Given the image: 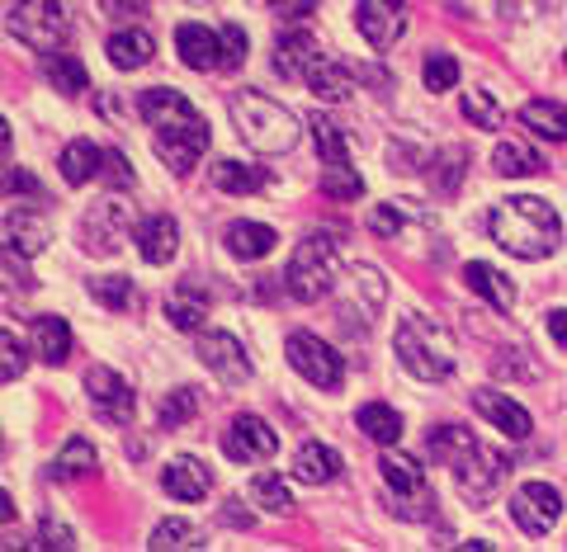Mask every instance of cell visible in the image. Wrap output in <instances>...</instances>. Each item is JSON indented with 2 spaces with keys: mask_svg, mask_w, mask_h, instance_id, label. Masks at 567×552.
<instances>
[{
  "mask_svg": "<svg viewBox=\"0 0 567 552\" xmlns=\"http://www.w3.org/2000/svg\"><path fill=\"white\" fill-rule=\"evenodd\" d=\"M137 114L147 118V128L156 133V156H162L175 175H189L199 166V156L208 152V123L181 91L156 85V91L137 100Z\"/></svg>",
  "mask_w": 567,
  "mask_h": 552,
  "instance_id": "1",
  "label": "cell"
},
{
  "mask_svg": "<svg viewBox=\"0 0 567 552\" xmlns=\"http://www.w3.org/2000/svg\"><path fill=\"white\" fill-rule=\"evenodd\" d=\"M487 231L516 260H544L558 251L563 218L544 199H535V194H516V199H502L487 212Z\"/></svg>",
  "mask_w": 567,
  "mask_h": 552,
  "instance_id": "2",
  "label": "cell"
},
{
  "mask_svg": "<svg viewBox=\"0 0 567 552\" xmlns=\"http://www.w3.org/2000/svg\"><path fill=\"white\" fill-rule=\"evenodd\" d=\"M227 114H233V128L251 152L279 156L298 147V118L284 110L279 100L260 95V91H237L227 100Z\"/></svg>",
  "mask_w": 567,
  "mask_h": 552,
  "instance_id": "3",
  "label": "cell"
},
{
  "mask_svg": "<svg viewBox=\"0 0 567 552\" xmlns=\"http://www.w3.org/2000/svg\"><path fill=\"white\" fill-rule=\"evenodd\" d=\"M393 350L402 368L421 383H445L454 373V341L445 326H435L431 316H406L393 335Z\"/></svg>",
  "mask_w": 567,
  "mask_h": 552,
  "instance_id": "4",
  "label": "cell"
},
{
  "mask_svg": "<svg viewBox=\"0 0 567 552\" xmlns=\"http://www.w3.org/2000/svg\"><path fill=\"white\" fill-rule=\"evenodd\" d=\"M336 274H341V251L327 231H312L293 246L289 264H284V289L298 302H322L336 289Z\"/></svg>",
  "mask_w": 567,
  "mask_h": 552,
  "instance_id": "5",
  "label": "cell"
},
{
  "mask_svg": "<svg viewBox=\"0 0 567 552\" xmlns=\"http://www.w3.org/2000/svg\"><path fill=\"white\" fill-rule=\"evenodd\" d=\"M10 33L33 52H62L71 39L66 0H20L10 10Z\"/></svg>",
  "mask_w": 567,
  "mask_h": 552,
  "instance_id": "6",
  "label": "cell"
},
{
  "mask_svg": "<svg viewBox=\"0 0 567 552\" xmlns=\"http://www.w3.org/2000/svg\"><path fill=\"white\" fill-rule=\"evenodd\" d=\"M445 468L454 472V487H458L464 501H487V496L502 487V477H506V458L496 449H487V444L468 439L464 449L445 462Z\"/></svg>",
  "mask_w": 567,
  "mask_h": 552,
  "instance_id": "7",
  "label": "cell"
},
{
  "mask_svg": "<svg viewBox=\"0 0 567 552\" xmlns=\"http://www.w3.org/2000/svg\"><path fill=\"white\" fill-rule=\"evenodd\" d=\"M284 354H289V364L303 373V378L312 387H322V392H336L346 383V360L336 354L322 335H312V331H293L289 341H284Z\"/></svg>",
  "mask_w": 567,
  "mask_h": 552,
  "instance_id": "8",
  "label": "cell"
},
{
  "mask_svg": "<svg viewBox=\"0 0 567 552\" xmlns=\"http://www.w3.org/2000/svg\"><path fill=\"white\" fill-rule=\"evenodd\" d=\"M128 237H133V212L128 204H114V199L95 204L76 227V241L85 256H118Z\"/></svg>",
  "mask_w": 567,
  "mask_h": 552,
  "instance_id": "9",
  "label": "cell"
},
{
  "mask_svg": "<svg viewBox=\"0 0 567 552\" xmlns=\"http://www.w3.org/2000/svg\"><path fill=\"white\" fill-rule=\"evenodd\" d=\"M85 392H91V406L104 425H128L137 412V397H133V383L114 373L110 364H95L85 373Z\"/></svg>",
  "mask_w": 567,
  "mask_h": 552,
  "instance_id": "10",
  "label": "cell"
},
{
  "mask_svg": "<svg viewBox=\"0 0 567 552\" xmlns=\"http://www.w3.org/2000/svg\"><path fill=\"white\" fill-rule=\"evenodd\" d=\"M558 514H563V496L548 482H525V487H516V496H511V520H516L529 539H539V533L554 529Z\"/></svg>",
  "mask_w": 567,
  "mask_h": 552,
  "instance_id": "11",
  "label": "cell"
},
{
  "mask_svg": "<svg viewBox=\"0 0 567 552\" xmlns=\"http://www.w3.org/2000/svg\"><path fill=\"white\" fill-rule=\"evenodd\" d=\"M199 364L223 387H241L246 378H251V354H246V345L237 341V335H227V331H208L204 335L199 341Z\"/></svg>",
  "mask_w": 567,
  "mask_h": 552,
  "instance_id": "12",
  "label": "cell"
},
{
  "mask_svg": "<svg viewBox=\"0 0 567 552\" xmlns=\"http://www.w3.org/2000/svg\"><path fill=\"white\" fill-rule=\"evenodd\" d=\"M354 24H360L369 48L388 52L406 33V0H360L354 6Z\"/></svg>",
  "mask_w": 567,
  "mask_h": 552,
  "instance_id": "13",
  "label": "cell"
},
{
  "mask_svg": "<svg viewBox=\"0 0 567 552\" xmlns=\"http://www.w3.org/2000/svg\"><path fill=\"white\" fill-rule=\"evenodd\" d=\"M223 454L233 462H265L279 454V435L260 416H237L223 430Z\"/></svg>",
  "mask_w": 567,
  "mask_h": 552,
  "instance_id": "14",
  "label": "cell"
},
{
  "mask_svg": "<svg viewBox=\"0 0 567 552\" xmlns=\"http://www.w3.org/2000/svg\"><path fill=\"white\" fill-rule=\"evenodd\" d=\"M473 412L492 420L502 435L511 439H529V430H535V420H529V412L520 402H511V392H496V387H477L473 392Z\"/></svg>",
  "mask_w": 567,
  "mask_h": 552,
  "instance_id": "15",
  "label": "cell"
},
{
  "mask_svg": "<svg viewBox=\"0 0 567 552\" xmlns=\"http://www.w3.org/2000/svg\"><path fill=\"white\" fill-rule=\"evenodd\" d=\"M317 62H322V48H317V39H312L308 29L279 33V43H275V71H279L284 81H308Z\"/></svg>",
  "mask_w": 567,
  "mask_h": 552,
  "instance_id": "16",
  "label": "cell"
},
{
  "mask_svg": "<svg viewBox=\"0 0 567 552\" xmlns=\"http://www.w3.org/2000/svg\"><path fill=\"white\" fill-rule=\"evenodd\" d=\"M175 52L189 71H223V33H213L208 24H181L175 29Z\"/></svg>",
  "mask_w": 567,
  "mask_h": 552,
  "instance_id": "17",
  "label": "cell"
},
{
  "mask_svg": "<svg viewBox=\"0 0 567 552\" xmlns=\"http://www.w3.org/2000/svg\"><path fill=\"white\" fill-rule=\"evenodd\" d=\"M162 487L175 496V501H204V496L213 491V472H208V462L181 454V458H171V462H166Z\"/></svg>",
  "mask_w": 567,
  "mask_h": 552,
  "instance_id": "18",
  "label": "cell"
},
{
  "mask_svg": "<svg viewBox=\"0 0 567 552\" xmlns=\"http://www.w3.org/2000/svg\"><path fill=\"white\" fill-rule=\"evenodd\" d=\"M341 468H346V458L331 449V444H322V439H308L303 449L293 454V477L303 487H327V482H336L341 477Z\"/></svg>",
  "mask_w": 567,
  "mask_h": 552,
  "instance_id": "19",
  "label": "cell"
},
{
  "mask_svg": "<svg viewBox=\"0 0 567 552\" xmlns=\"http://www.w3.org/2000/svg\"><path fill=\"white\" fill-rule=\"evenodd\" d=\"M48 246V218L33 208H10L6 212V251H14L20 260L39 256Z\"/></svg>",
  "mask_w": 567,
  "mask_h": 552,
  "instance_id": "20",
  "label": "cell"
},
{
  "mask_svg": "<svg viewBox=\"0 0 567 552\" xmlns=\"http://www.w3.org/2000/svg\"><path fill=\"white\" fill-rule=\"evenodd\" d=\"M379 472H383V487L393 491L398 501H416L421 506L425 491H431V487H425V468H421L416 458H406V454H383L379 458Z\"/></svg>",
  "mask_w": 567,
  "mask_h": 552,
  "instance_id": "21",
  "label": "cell"
},
{
  "mask_svg": "<svg viewBox=\"0 0 567 552\" xmlns=\"http://www.w3.org/2000/svg\"><path fill=\"white\" fill-rule=\"evenodd\" d=\"M464 283H468V293H477L487 302L492 312H511L516 308V283H511L496 264H487V260H473L468 270H464Z\"/></svg>",
  "mask_w": 567,
  "mask_h": 552,
  "instance_id": "22",
  "label": "cell"
},
{
  "mask_svg": "<svg viewBox=\"0 0 567 552\" xmlns=\"http://www.w3.org/2000/svg\"><path fill=\"white\" fill-rule=\"evenodd\" d=\"M133 241H137V251L147 264H171L175 251H181V227H175V218H147V222H137L133 231Z\"/></svg>",
  "mask_w": 567,
  "mask_h": 552,
  "instance_id": "23",
  "label": "cell"
},
{
  "mask_svg": "<svg viewBox=\"0 0 567 552\" xmlns=\"http://www.w3.org/2000/svg\"><path fill=\"white\" fill-rule=\"evenodd\" d=\"M223 241H227V251H233L237 260H265L279 246V231L265 227V222H233L223 231Z\"/></svg>",
  "mask_w": 567,
  "mask_h": 552,
  "instance_id": "24",
  "label": "cell"
},
{
  "mask_svg": "<svg viewBox=\"0 0 567 552\" xmlns=\"http://www.w3.org/2000/svg\"><path fill=\"white\" fill-rule=\"evenodd\" d=\"M104 52H110V62L118 66V71H142L152 62V52H156V43H152V33L147 29H118L110 43H104Z\"/></svg>",
  "mask_w": 567,
  "mask_h": 552,
  "instance_id": "25",
  "label": "cell"
},
{
  "mask_svg": "<svg viewBox=\"0 0 567 552\" xmlns=\"http://www.w3.org/2000/svg\"><path fill=\"white\" fill-rule=\"evenodd\" d=\"M33 354H39L43 364H66V354H71V326H66V316H39L33 322Z\"/></svg>",
  "mask_w": 567,
  "mask_h": 552,
  "instance_id": "26",
  "label": "cell"
},
{
  "mask_svg": "<svg viewBox=\"0 0 567 552\" xmlns=\"http://www.w3.org/2000/svg\"><path fill=\"white\" fill-rule=\"evenodd\" d=\"M308 91L322 100V104H341V100H350V91H360V85H354V71L350 66L322 58V62L312 66V76H308Z\"/></svg>",
  "mask_w": 567,
  "mask_h": 552,
  "instance_id": "27",
  "label": "cell"
},
{
  "mask_svg": "<svg viewBox=\"0 0 567 552\" xmlns=\"http://www.w3.org/2000/svg\"><path fill=\"white\" fill-rule=\"evenodd\" d=\"M43 81L58 85L62 95H85L91 91V76H85L81 58H71V52H43Z\"/></svg>",
  "mask_w": 567,
  "mask_h": 552,
  "instance_id": "28",
  "label": "cell"
},
{
  "mask_svg": "<svg viewBox=\"0 0 567 552\" xmlns=\"http://www.w3.org/2000/svg\"><path fill=\"white\" fill-rule=\"evenodd\" d=\"M520 123L535 137H548V142H567V110L558 100H529L520 110Z\"/></svg>",
  "mask_w": 567,
  "mask_h": 552,
  "instance_id": "29",
  "label": "cell"
},
{
  "mask_svg": "<svg viewBox=\"0 0 567 552\" xmlns=\"http://www.w3.org/2000/svg\"><path fill=\"white\" fill-rule=\"evenodd\" d=\"M492 170L496 175H511V180H525V175H539L544 170V156L535 147H525V142H496Z\"/></svg>",
  "mask_w": 567,
  "mask_h": 552,
  "instance_id": "30",
  "label": "cell"
},
{
  "mask_svg": "<svg viewBox=\"0 0 567 552\" xmlns=\"http://www.w3.org/2000/svg\"><path fill=\"white\" fill-rule=\"evenodd\" d=\"M354 425H360V430L374 439V444H398L402 439V416L393 412V406L388 402H369V406H360V416H354Z\"/></svg>",
  "mask_w": 567,
  "mask_h": 552,
  "instance_id": "31",
  "label": "cell"
},
{
  "mask_svg": "<svg viewBox=\"0 0 567 552\" xmlns=\"http://www.w3.org/2000/svg\"><path fill=\"white\" fill-rule=\"evenodd\" d=\"M100 166H104V152L95 147V142H85V137H76V142H71V147L62 152V180H66V185L95 180Z\"/></svg>",
  "mask_w": 567,
  "mask_h": 552,
  "instance_id": "32",
  "label": "cell"
},
{
  "mask_svg": "<svg viewBox=\"0 0 567 552\" xmlns=\"http://www.w3.org/2000/svg\"><path fill=\"white\" fill-rule=\"evenodd\" d=\"M95 444L91 439H66V449L52 458V477H58V482H76V477H85V472H95Z\"/></svg>",
  "mask_w": 567,
  "mask_h": 552,
  "instance_id": "33",
  "label": "cell"
},
{
  "mask_svg": "<svg viewBox=\"0 0 567 552\" xmlns=\"http://www.w3.org/2000/svg\"><path fill=\"white\" fill-rule=\"evenodd\" d=\"M322 194L336 204H350L364 194V175L354 170L350 162H322Z\"/></svg>",
  "mask_w": 567,
  "mask_h": 552,
  "instance_id": "34",
  "label": "cell"
},
{
  "mask_svg": "<svg viewBox=\"0 0 567 552\" xmlns=\"http://www.w3.org/2000/svg\"><path fill=\"white\" fill-rule=\"evenodd\" d=\"M213 185L223 194H256L265 189V170L260 166H241V162H213Z\"/></svg>",
  "mask_w": 567,
  "mask_h": 552,
  "instance_id": "35",
  "label": "cell"
},
{
  "mask_svg": "<svg viewBox=\"0 0 567 552\" xmlns=\"http://www.w3.org/2000/svg\"><path fill=\"white\" fill-rule=\"evenodd\" d=\"M308 128H312V142H317V156H322V162H350V137L341 133V123H331L327 114H312Z\"/></svg>",
  "mask_w": 567,
  "mask_h": 552,
  "instance_id": "36",
  "label": "cell"
},
{
  "mask_svg": "<svg viewBox=\"0 0 567 552\" xmlns=\"http://www.w3.org/2000/svg\"><path fill=\"white\" fill-rule=\"evenodd\" d=\"M204 316H208V302L194 293V289H181L175 298H166V322H171L175 331H199Z\"/></svg>",
  "mask_w": 567,
  "mask_h": 552,
  "instance_id": "37",
  "label": "cell"
},
{
  "mask_svg": "<svg viewBox=\"0 0 567 552\" xmlns=\"http://www.w3.org/2000/svg\"><path fill=\"white\" fill-rule=\"evenodd\" d=\"M91 298L100 302V308H110V312H128L137 293H133V279H123V274H104V279H91Z\"/></svg>",
  "mask_w": 567,
  "mask_h": 552,
  "instance_id": "38",
  "label": "cell"
},
{
  "mask_svg": "<svg viewBox=\"0 0 567 552\" xmlns=\"http://www.w3.org/2000/svg\"><path fill=\"white\" fill-rule=\"evenodd\" d=\"M251 501L265 506L270 514H289L293 510V496H289V487H284L279 472H260L256 477V482H251Z\"/></svg>",
  "mask_w": 567,
  "mask_h": 552,
  "instance_id": "39",
  "label": "cell"
},
{
  "mask_svg": "<svg viewBox=\"0 0 567 552\" xmlns=\"http://www.w3.org/2000/svg\"><path fill=\"white\" fill-rule=\"evenodd\" d=\"M204 543V533L194 529V524H185V520H162L152 529V552H171V548H199Z\"/></svg>",
  "mask_w": 567,
  "mask_h": 552,
  "instance_id": "40",
  "label": "cell"
},
{
  "mask_svg": "<svg viewBox=\"0 0 567 552\" xmlns=\"http://www.w3.org/2000/svg\"><path fill=\"white\" fill-rule=\"evenodd\" d=\"M194 416H199V392L194 387H175L171 397L162 402V425L166 430H181V425H189Z\"/></svg>",
  "mask_w": 567,
  "mask_h": 552,
  "instance_id": "41",
  "label": "cell"
},
{
  "mask_svg": "<svg viewBox=\"0 0 567 552\" xmlns=\"http://www.w3.org/2000/svg\"><path fill=\"white\" fill-rule=\"evenodd\" d=\"M431 166H435V170H431L435 194H454V189H458V180H464V152H458V147H445Z\"/></svg>",
  "mask_w": 567,
  "mask_h": 552,
  "instance_id": "42",
  "label": "cell"
},
{
  "mask_svg": "<svg viewBox=\"0 0 567 552\" xmlns=\"http://www.w3.org/2000/svg\"><path fill=\"white\" fill-rule=\"evenodd\" d=\"M421 76H425V91H435V95L440 91H454V85H458V62L450 58V52H431Z\"/></svg>",
  "mask_w": 567,
  "mask_h": 552,
  "instance_id": "43",
  "label": "cell"
},
{
  "mask_svg": "<svg viewBox=\"0 0 567 552\" xmlns=\"http://www.w3.org/2000/svg\"><path fill=\"white\" fill-rule=\"evenodd\" d=\"M464 118L473 128H502V104H496L487 91H468L464 95Z\"/></svg>",
  "mask_w": 567,
  "mask_h": 552,
  "instance_id": "44",
  "label": "cell"
},
{
  "mask_svg": "<svg viewBox=\"0 0 567 552\" xmlns=\"http://www.w3.org/2000/svg\"><path fill=\"white\" fill-rule=\"evenodd\" d=\"M24 368H29V350L14 341V331H6V335H0V378H6V383H20Z\"/></svg>",
  "mask_w": 567,
  "mask_h": 552,
  "instance_id": "45",
  "label": "cell"
},
{
  "mask_svg": "<svg viewBox=\"0 0 567 552\" xmlns=\"http://www.w3.org/2000/svg\"><path fill=\"white\" fill-rule=\"evenodd\" d=\"M402 227H406V199L402 204H379L374 212H369V231H374V237H393L398 241Z\"/></svg>",
  "mask_w": 567,
  "mask_h": 552,
  "instance_id": "46",
  "label": "cell"
},
{
  "mask_svg": "<svg viewBox=\"0 0 567 552\" xmlns=\"http://www.w3.org/2000/svg\"><path fill=\"white\" fill-rule=\"evenodd\" d=\"M33 548H76V533H71L58 514H43V524H39V543Z\"/></svg>",
  "mask_w": 567,
  "mask_h": 552,
  "instance_id": "47",
  "label": "cell"
},
{
  "mask_svg": "<svg viewBox=\"0 0 567 552\" xmlns=\"http://www.w3.org/2000/svg\"><path fill=\"white\" fill-rule=\"evenodd\" d=\"M241 62H246V29L227 24L223 29V71H237Z\"/></svg>",
  "mask_w": 567,
  "mask_h": 552,
  "instance_id": "48",
  "label": "cell"
},
{
  "mask_svg": "<svg viewBox=\"0 0 567 552\" xmlns=\"http://www.w3.org/2000/svg\"><path fill=\"white\" fill-rule=\"evenodd\" d=\"M100 175H104V180H110L114 189H133V166H128V156H123V152H104Z\"/></svg>",
  "mask_w": 567,
  "mask_h": 552,
  "instance_id": "49",
  "label": "cell"
},
{
  "mask_svg": "<svg viewBox=\"0 0 567 552\" xmlns=\"http://www.w3.org/2000/svg\"><path fill=\"white\" fill-rule=\"evenodd\" d=\"M100 6L110 20H137V14L152 10V0H100Z\"/></svg>",
  "mask_w": 567,
  "mask_h": 552,
  "instance_id": "50",
  "label": "cell"
},
{
  "mask_svg": "<svg viewBox=\"0 0 567 552\" xmlns=\"http://www.w3.org/2000/svg\"><path fill=\"white\" fill-rule=\"evenodd\" d=\"M6 189H10V194H33V199L43 194V189H39V180H33L29 170H14V166L6 170Z\"/></svg>",
  "mask_w": 567,
  "mask_h": 552,
  "instance_id": "51",
  "label": "cell"
},
{
  "mask_svg": "<svg viewBox=\"0 0 567 552\" xmlns=\"http://www.w3.org/2000/svg\"><path fill=\"white\" fill-rule=\"evenodd\" d=\"M544 326H548V335H554V345L567 354V308H554L544 316Z\"/></svg>",
  "mask_w": 567,
  "mask_h": 552,
  "instance_id": "52",
  "label": "cell"
},
{
  "mask_svg": "<svg viewBox=\"0 0 567 552\" xmlns=\"http://www.w3.org/2000/svg\"><path fill=\"white\" fill-rule=\"evenodd\" d=\"M270 6H275L279 14H289V20H303V14H312L317 0H270Z\"/></svg>",
  "mask_w": 567,
  "mask_h": 552,
  "instance_id": "53",
  "label": "cell"
},
{
  "mask_svg": "<svg viewBox=\"0 0 567 552\" xmlns=\"http://www.w3.org/2000/svg\"><path fill=\"white\" fill-rule=\"evenodd\" d=\"M189 6H204V0H189Z\"/></svg>",
  "mask_w": 567,
  "mask_h": 552,
  "instance_id": "54",
  "label": "cell"
}]
</instances>
